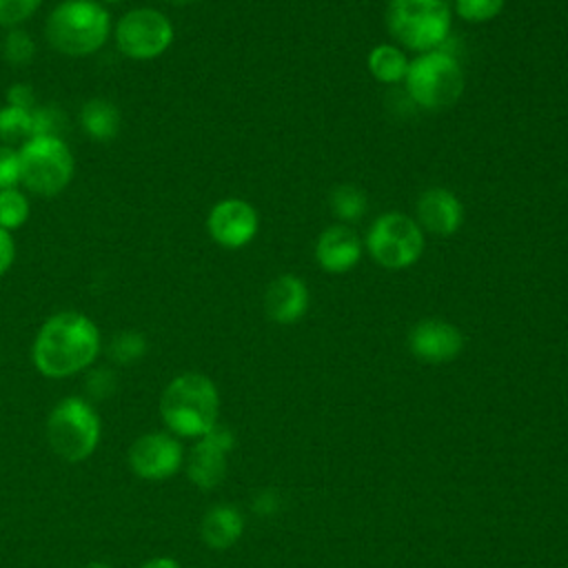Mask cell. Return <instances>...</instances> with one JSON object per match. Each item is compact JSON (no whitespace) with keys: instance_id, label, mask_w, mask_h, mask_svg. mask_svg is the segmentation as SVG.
<instances>
[{"instance_id":"1","label":"cell","mask_w":568,"mask_h":568,"mask_svg":"<svg viewBox=\"0 0 568 568\" xmlns=\"http://www.w3.org/2000/svg\"><path fill=\"white\" fill-rule=\"evenodd\" d=\"M100 351L98 326L82 313L62 311L51 315L33 342V364L44 377H69L84 371Z\"/></svg>"},{"instance_id":"2","label":"cell","mask_w":568,"mask_h":568,"mask_svg":"<svg viewBox=\"0 0 568 568\" xmlns=\"http://www.w3.org/2000/svg\"><path fill=\"white\" fill-rule=\"evenodd\" d=\"M220 397L215 384L202 373L173 377L160 397V415L171 433L202 437L217 424Z\"/></svg>"},{"instance_id":"3","label":"cell","mask_w":568,"mask_h":568,"mask_svg":"<svg viewBox=\"0 0 568 568\" xmlns=\"http://www.w3.org/2000/svg\"><path fill=\"white\" fill-rule=\"evenodd\" d=\"M109 36V13L93 0H64L47 20L51 47L67 55L98 51Z\"/></svg>"},{"instance_id":"4","label":"cell","mask_w":568,"mask_h":568,"mask_svg":"<svg viewBox=\"0 0 568 568\" xmlns=\"http://www.w3.org/2000/svg\"><path fill=\"white\" fill-rule=\"evenodd\" d=\"M386 24L399 44L435 51L450 33V7L446 0H388Z\"/></svg>"},{"instance_id":"5","label":"cell","mask_w":568,"mask_h":568,"mask_svg":"<svg viewBox=\"0 0 568 568\" xmlns=\"http://www.w3.org/2000/svg\"><path fill=\"white\" fill-rule=\"evenodd\" d=\"M47 442L51 450L71 464L93 455L100 442V417L82 397L60 399L47 417Z\"/></svg>"},{"instance_id":"6","label":"cell","mask_w":568,"mask_h":568,"mask_svg":"<svg viewBox=\"0 0 568 568\" xmlns=\"http://www.w3.org/2000/svg\"><path fill=\"white\" fill-rule=\"evenodd\" d=\"M408 95L428 111L453 106L464 91V73L453 55L442 49L426 51L406 71Z\"/></svg>"},{"instance_id":"7","label":"cell","mask_w":568,"mask_h":568,"mask_svg":"<svg viewBox=\"0 0 568 568\" xmlns=\"http://www.w3.org/2000/svg\"><path fill=\"white\" fill-rule=\"evenodd\" d=\"M18 160L20 182L40 195L60 193L73 178V155L69 146L53 135L27 140Z\"/></svg>"},{"instance_id":"8","label":"cell","mask_w":568,"mask_h":568,"mask_svg":"<svg viewBox=\"0 0 568 568\" xmlns=\"http://www.w3.org/2000/svg\"><path fill=\"white\" fill-rule=\"evenodd\" d=\"M366 248L377 264L386 268H406L419 260L424 251V233L413 217L404 213H384L371 224Z\"/></svg>"},{"instance_id":"9","label":"cell","mask_w":568,"mask_h":568,"mask_svg":"<svg viewBox=\"0 0 568 568\" xmlns=\"http://www.w3.org/2000/svg\"><path fill=\"white\" fill-rule=\"evenodd\" d=\"M115 40L120 51L129 58L151 60L169 49L173 27L169 18L155 9H133L118 22Z\"/></svg>"},{"instance_id":"10","label":"cell","mask_w":568,"mask_h":568,"mask_svg":"<svg viewBox=\"0 0 568 568\" xmlns=\"http://www.w3.org/2000/svg\"><path fill=\"white\" fill-rule=\"evenodd\" d=\"M182 464V446L169 433H144L129 448V466L140 479L171 477Z\"/></svg>"},{"instance_id":"11","label":"cell","mask_w":568,"mask_h":568,"mask_svg":"<svg viewBox=\"0 0 568 568\" xmlns=\"http://www.w3.org/2000/svg\"><path fill=\"white\" fill-rule=\"evenodd\" d=\"M233 448V433L226 426L215 424L206 435L197 437V444L191 448L186 473L189 479L202 488H215L226 475V455Z\"/></svg>"},{"instance_id":"12","label":"cell","mask_w":568,"mask_h":568,"mask_svg":"<svg viewBox=\"0 0 568 568\" xmlns=\"http://www.w3.org/2000/svg\"><path fill=\"white\" fill-rule=\"evenodd\" d=\"M206 226L220 246L240 248L257 233V211L240 197H229L211 209Z\"/></svg>"},{"instance_id":"13","label":"cell","mask_w":568,"mask_h":568,"mask_svg":"<svg viewBox=\"0 0 568 568\" xmlns=\"http://www.w3.org/2000/svg\"><path fill=\"white\" fill-rule=\"evenodd\" d=\"M464 337L457 326L444 320H422L408 333L410 353L428 364H444L462 353Z\"/></svg>"},{"instance_id":"14","label":"cell","mask_w":568,"mask_h":568,"mask_svg":"<svg viewBox=\"0 0 568 568\" xmlns=\"http://www.w3.org/2000/svg\"><path fill=\"white\" fill-rule=\"evenodd\" d=\"M417 224L433 235H453L462 220L464 209L455 193L442 186L426 189L417 200Z\"/></svg>"},{"instance_id":"15","label":"cell","mask_w":568,"mask_h":568,"mask_svg":"<svg viewBox=\"0 0 568 568\" xmlns=\"http://www.w3.org/2000/svg\"><path fill=\"white\" fill-rule=\"evenodd\" d=\"M315 257L326 273H346L362 257V240L346 224L328 226L317 237Z\"/></svg>"},{"instance_id":"16","label":"cell","mask_w":568,"mask_h":568,"mask_svg":"<svg viewBox=\"0 0 568 568\" xmlns=\"http://www.w3.org/2000/svg\"><path fill=\"white\" fill-rule=\"evenodd\" d=\"M308 308V288L295 275L275 277L264 293V311L277 324L297 322Z\"/></svg>"},{"instance_id":"17","label":"cell","mask_w":568,"mask_h":568,"mask_svg":"<svg viewBox=\"0 0 568 568\" xmlns=\"http://www.w3.org/2000/svg\"><path fill=\"white\" fill-rule=\"evenodd\" d=\"M244 521L233 506H215L202 519V539L213 550H224L233 546L242 535Z\"/></svg>"},{"instance_id":"18","label":"cell","mask_w":568,"mask_h":568,"mask_svg":"<svg viewBox=\"0 0 568 568\" xmlns=\"http://www.w3.org/2000/svg\"><path fill=\"white\" fill-rule=\"evenodd\" d=\"M80 122L91 138L111 140L120 131V111L111 102L102 98H93L82 106Z\"/></svg>"},{"instance_id":"19","label":"cell","mask_w":568,"mask_h":568,"mask_svg":"<svg viewBox=\"0 0 568 568\" xmlns=\"http://www.w3.org/2000/svg\"><path fill=\"white\" fill-rule=\"evenodd\" d=\"M368 71L375 80L393 84L406 78L408 60L399 47L393 44H379L368 53Z\"/></svg>"},{"instance_id":"20","label":"cell","mask_w":568,"mask_h":568,"mask_svg":"<svg viewBox=\"0 0 568 568\" xmlns=\"http://www.w3.org/2000/svg\"><path fill=\"white\" fill-rule=\"evenodd\" d=\"M328 202L335 217L342 222H357L366 213V195L355 184H337Z\"/></svg>"},{"instance_id":"21","label":"cell","mask_w":568,"mask_h":568,"mask_svg":"<svg viewBox=\"0 0 568 568\" xmlns=\"http://www.w3.org/2000/svg\"><path fill=\"white\" fill-rule=\"evenodd\" d=\"M0 140L18 142L31 140V111L18 106L0 109Z\"/></svg>"},{"instance_id":"22","label":"cell","mask_w":568,"mask_h":568,"mask_svg":"<svg viewBox=\"0 0 568 568\" xmlns=\"http://www.w3.org/2000/svg\"><path fill=\"white\" fill-rule=\"evenodd\" d=\"M29 217V202L18 189H2L0 191V226L2 229H18Z\"/></svg>"},{"instance_id":"23","label":"cell","mask_w":568,"mask_h":568,"mask_svg":"<svg viewBox=\"0 0 568 568\" xmlns=\"http://www.w3.org/2000/svg\"><path fill=\"white\" fill-rule=\"evenodd\" d=\"M144 351H146V339L142 333H135V331L118 333L109 344V357L115 364H131L140 359Z\"/></svg>"},{"instance_id":"24","label":"cell","mask_w":568,"mask_h":568,"mask_svg":"<svg viewBox=\"0 0 568 568\" xmlns=\"http://www.w3.org/2000/svg\"><path fill=\"white\" fill-rule=\"evenodd\" d=\"M506 0H455V11L468 22H486L501 13Z\"/></svg>"},{"instance_id":"25","label":"cell","mask_w":568,"mask_h":568,"mask_svg":"<svg viewBox=\"0 0 568 568\" xmlns=\"http://www.w3.org/2000/svg\"><path fill=\"white\" fill-rule=\"evenodd\" d=\"M62 129V115L53 106H33L31 109V138H58Z\"/></svg>"},{"instance_id":"26","label":"cell","mask_w":568,"mask_h":568,"mask_svg":"<svg viewBox=\"0 0 568 568\" xmlns=\"http://www.w3.org/2000/svg\"><path fill=\"white\" fill-rule=\"evenodd\" d=\"M36 53L33 40L29 38L27 31L22 29H13L7 40H4V55L11 64H29L31 58Z\"/></svg>"},{"instance_id":"27","label":"cell","mask_w":568,"mask_h":568,"mask_svg":"<svg viewBox=\"0 0 568 568\" xmlns=\"http://www.w3.org/2000/svg\"><path fill=\"white\" fill-rule=\"evenodd\" d=\"M42 0H0V24L13 27L27 20Z\"/></svg>"},{"instance_id":"28","label":"cell","mask_w":568,"mask_h":568,"mask_svg":"<svg viewBox=\"0 0 568 568\" xmlns=\"http://www.w3.org/2000/svg\"><path fill=\"white\" fill-rule=\"evenodd\" d=\"M113 390H115V375H113V371L98 368V371H91L87 375V393H89V397L104 399V397L113 395Z\"/></svg>"},{"instance_id":"29","label":"cell","mask_w":568,"mask_h":568,"mask_svg":"<svg viewBox=\"0 0 568 568\" xmlns=\"http://www.w3.org/2000/svg\"><path fill=\"white\" fill-rule=\"evenodd\" d=\"M20 180V160L11 146H0V191L11 189Z\"/></svg>"},{"instance_id":"30","label":"cell","mask_w":568,"mask_h":568,"mask_svg":"<svg viewBox=\"0 0 568 568\" xmlns=\"http://www.w3.org/2000/svg\"><path fill=\"white\" fill-rule=\"evenodd\" d=\"M7 98H9V104H11V106L27 109V111L33 109V91H31V87H27V84H13V87L9 89V93H7Z\"/></svg>"},{"instance_id":"31","label":"cell","mask_w":568,"mask_h":568,"mask_svg":"<svg viewBox=\"0 0 568 568\" xmlns=\"http://www.w3.org/2000/svg\"><path fill=\"white\" fill-rule=\"evenodd\" d=\"M13 255H16V244L9 235V231L0 226V275L11 266Z\"/></svg>"},{"instance_id":"32","label":"cell","mask_w":568,"mask_h":568,"mask_svg":"<svg viewBox=\"0 0 568 568\" xmlns=\"http://www.w3.org/2000/svg\"><path fill=\"white\" fill-rule=\"evenodd\" d=\"M140 568H180V564L175 559H171V557H155V559L142 564Z\"/></svg>"},{"instance_id":"33","label":"cell","mask_w":568,"mask_h":568,"mask_svg":"<svg viewBox=\"0 0 568 568\" xmlns=\"http://www.w3.org/2000/svg\"><path fill=\"white\" fill-rule=\"evenodd\" d=\"M84 568H111V566L104 564V561H91V564H87Z\"/></svg>"},{"instance_id":"34","label":"cell","mask_w":568,"mask_h":568,"mask_svg":"<svg viewBox=\"0 0 568 568\" xmlns=\"http://www.w3.org/2000/svg\"><path fill=\"white\" fill-rule=\"evenodd\" d=\"M169 2H173V4H189V2H193V0H169Z\"/></svg>"},{"instance_id":"35","label":"cell","mask_w":568,"mask_h":568,"mask_svg":"<svg viewBox=\"0 0 568 568\" xmlns=\"http://www.w3.org/2000/svg\"><path fill=\"white\" fill-rule=\"evenodd\" d=\"M106 2H118V0H106Z\"/></svg>"}]
</instances>
